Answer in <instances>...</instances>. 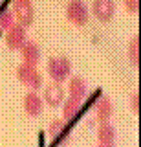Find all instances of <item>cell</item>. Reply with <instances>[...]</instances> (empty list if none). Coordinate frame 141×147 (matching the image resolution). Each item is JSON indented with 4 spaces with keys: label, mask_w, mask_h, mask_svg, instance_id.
Segmentation results:
<instances>
[{
    "label": "cell",
    "mask_w": 141,
    "mask_h": 147,
    "mask_svg": "<svg viewBox=\"0 0 141 147\" xmlns=\"http://www.w3.org/2000/svg\"><path fill=\"white\" fill-rule=\"evenodd\" d=\"M123 4H125V9L132 15H138L139 11V0H123Z\"/></svg>",
    "instance_id": "obj_16"
},
{
    "label": "cell",
    "mask_w": 141,
    "mask_h": 147,
    "mask_svg": "<svg viewBox=\"0 0 141 147\" xmlns=\"http://www.w3.org/2000/svg\"><path fill=\"white\" fill-rule=\"evenodd\" d=\"M114 112V107H112V101L110 98H106V96H103V98H99V101L95 103V118H97L99 123L103 121H108Z\"/></svg>",
    "instance_id": "obj_9"
},
{
    "label": "cell",
    "mask_w": 141,
    "mask_h": 147,
    "mask_svg": "<svg viewBox=\"0 0 141 147\" xmlns=\"http://www.w3.org/2000/svg\"><path fill=\"white\" fill-rule=\"evenodd\" d=\"M46 70L53 83L62 85V81H66L72 74V63L66 57H51L46 64Z\"/></svg>",
    "instance_id": "obj_1"
},
{
    "label": "cell",
    "mask_w": 141,
    "mask_h": 147,
    "mask_svg": "<svg viewBox=\"0 0 141 147\" xmlns=\"http://www.w3.org/2000/svg\"><path fill=\"white\" fill-rule=\"evenodd\" d=\"M42 109H44V99L40 98L35 90H29L28 94L24 96V110H26V114L31 116V118H37V116H40Z\"/></svg>",
    "instance_id": "obj_7"
},
{
    "label": "cell",
    "mask_w": 141,
    "mask_h": 147,
    "mask_svg": "<svg viewBox=\"0 0 141 147\" xmlns=\"http://www.w3.org/2000/svg\"><path fill=\"white\" fill-rule=\"evenodd\" d=\"M128 59L136 68L139 66V35H134L128 42Z\"/></svg>",
    "instance_id": "obj_13"
},
{
    "label": "cell",
    "mask_w": 141,
    "mask_h": 147,
    "mask_svg": "<svg viewBox=\"0 0 141 147\" xmlns=\"http://www.w3.org/2000/svg\"><path fill=\"white\" fill-rule=\"evenodd\" d=\"M81 107H83V101L81 99H75V98H68L62 101V118L66 121H72L79 116L81 112Z\"/></svg>",
    "instance_id": "obj_10"
},
{
    "label": "cell",
    "mask_w": 141,
    "mask_h": 147,
    "mask_svg": "<svg viewBox=\"0 0 141 147\" xmlns=\"http://www.w3.org/2000/svg\"><path fill=\"white\" fill-rule=\"evenodd\" d=\"M86 90H88L86 88V81L79 76L72 77L70 83H68V94H70V98H75V99L83 101L84 96H86Z\"/></svg>",
    "instance_id": "obj_12"
},
{
    "label": "cell",
    "mask_w": 141,
    "mask_h": 147,
    "mask_svg": "<svg viewBox=\"0 0 141 147\" xmlns=\"http://www.w3.org/2000/svg\"><path fill=\"white\" fill-rule=\"evenodd\" d=\"M92 13L97 20L110 22L116 13V2L114 0H94L92 2Z\"/></svg>",
    "instance_id": "obj_4"
},
{
    "label": "cell",
    "mask_w": 141,
    "mask_h": 147,
    "mask_svg": "<svg viewBox=\"0 0 141 147\" xmlns=\"http://www.w3.org/2000/svg\"><path fill=\"white\" fill-rule=\"evenodd\" d=\"M90 11L83 0H70L66 6V18L75 26H84L88 22Z\"/></svg>",
    "instance_id": "obj_3"
},
{
    "label": "cell",
    "mask_w": 141,
    "mask_h": 147,
    "mask_svg": "<svg viewBox=\"0 0 141 147\" xmlns=\"http://www.w3.org/2000/svg\"><path fill=\"white\" fill-rule=\"evenodd\" d=\"M26 40H28L26 39V28L19 22H15L11 28L6 30V44L9 50H20Z\"/></svg>",
    "instance_id": "obj_5"
},
{
    "label": "cell",
    "mask_w": 141,
    "mask_h": 147,
    "mask_svg": "<svg viewBox=\"0 0 141 147\" xmlns=\"http://www.w3.org/2000/svg\"><path fill=\"white\" fill-rule=\"evenodd\" d=\"M17 79H19L24 86H28L29 90H39L42 86V76L37 70V66L22 63L17 66Z\"/></svg>",
    "instance_id": "obj_2"
},
{
    "label": "cell",
    "mask_w": 141,
    "mask_h": 147,
    "mask_svg": "<svg viewBox=\"0 0 141 147\" xmlns=\"http://www.w3.org/2000/svg\"><path fill=\"white\" fill-rule=\"evenodd\" d=\"M66 131H68L66 119H53V121L49 123V127H48V132H49V136H51L53 140H57V138L61 134H64Z\"/></svg>",
    "instance_id": "obj_14"
},
{
    "label": "cell",
    "mask_w": 141,
    "mask_h": 147,
    "mask_svg": "<svg viewBox=\"0 0 141 147\" xmlns=\"http://www.w3.org/2000/svg\"><path fill=\"white\" fill-rule=\"evenodd\" d=\"M42 99L46 101V105L49 107H59L64 101V88H62L61 83H49L44 88V96Z\"/></svg>",
    "instance_id": "obj_6"
},
{
    "label": "cell",
    "mask_w": 141,
    "mask_h": 147,
    "mask_svg": "<svg viewBox=\"0 0 141 147\" xmlns=\"http://www.w3.org/2000/svg\"><path fill=\"white\" fill-rule=\"evenodd\" d=\"M13 24H15V15H13V11L2 9V13H0V30H7V28H11Z\"/></svg>",
    "instance_id": "obj_15"
},
{
    "label": "cell",
    "mask_w": 141,
    "mask_h": 147,
    "mask_svg": "<svg viewBox=\"0 0 141 147\" xmlns=\"http://www.w3.org/2000/svg\"><path fill=\"white\" fill-rule=\"evenodd\" d=\"M97 147H112V145H101V144H99V145H97Z\"/></svg>",
    "instance_id": "obj_18"
},
{
    "label": "cell",
    "mask_w": 141,
    "mask_h": 147,
    "mask_svg": "<svg viewBox=\"0 0 141 147\" xmlns=\"http://www.w3.org/2000/svg\"><path fill=\"white\" fill-rule=\"evenodd\" d=\"M130 109L134 110L136 116L139 114V94H138V92H134V94L130 96Z\"/></svg>",
    "instance_id": "obj_17"
},
{
    "label": "cell",
    "mask_w": 141,
    "mask_h": 147,
    "mask_svg": "<svg viewBox=\"0 0 141 147\" xmlns=\"http://www.w3.org/2000/svg\"><path fill=\"white\" fill-rule=\"evenodd\" d=\"M20 55H22V61L26 64H31V66H37L40 61V48L35 40H26L20 48Z\"/></svg>",
    "instance_id": "obj_8"
},
{
    "label": "cell",
    "mask_w": 141,
    "mask_h": 147,
    "mask_svg": "<svg viewBox=\"0 0 141 147\" xmlns=\"http://www.w3.org/2000/svg\"><path fill=\"white\" fill-rule=\"evenodd\" d=\"M97 142L101 145H112L114 147V142H116V129H114L108 121L99 123V127H97Z\"/></svg>",
    "instance_id": "obj_11"
}]
</instances>
